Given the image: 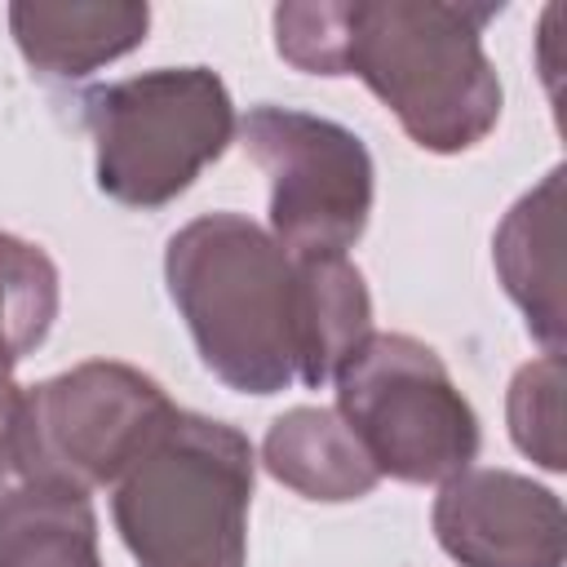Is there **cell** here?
<instances>
[{"instance_id": "cell-1", "label": "cell", "mask_w": 567, "mask_h": 567, "mask_svg": "<svg viewBox=\"0 0 567 567\" xmlns=\"http://www.w3.org/2000/svg\"><path fill=\"white\" fill-rule=\"evenodd\" d=\"M164 279L204 368L239 394H279L301 363L297 257L244 213H204L164 248Z\"/></svg>"}, {"instance_id": "cell-2", "label": "cell", "mask_w": 567, "mask_h": 567, "mask_svg": "<svg viewBox=\"0 0 567 567\" xmlns=\"http://www.w3.org/2000/svg\"><path fill=\"white\" fill-rule=\"evenodd\" d=\"M501 4L350 0L346 75H359L434 155L478 146L501 120V80L483 49Z\"/></svg>"}, {"instance_id": "cell-3", "label": "cell", "mask_w": 567, "mask_h": 567, "mask_svg": "<svg viewBox=\"0 0 567 567\" xmlns=\"http://www.w3.org/2000/svg\"><path fill=\"white\" fill-rule=\"evenodd\" d=\"M252 474L248 434L177 408L115 478V532L137 567H244Z\"/></svg>"}, {"instance_id": "cell-4", "label": "cell", "mask_w": 567, "mask_h": 567, "mask_svg": "<svg viewBox=\"0 0 567 567\" xmlns=\"http://www.w3.org/2000/svg\"><path fill=\"white\" fill-rule=\"evenodd\" d=\"M93 173L124 208L173 204L235 137V102L208 66H159L84 97Z\"/></svg>"}, {"instance_id": "cell-5", "label": "cell", "mask_w": 567, "mask_h": 567, "mask_svg": "<svg viewBox=\"0 0 567 567\" xmlns=\"http://www.w3.org/2000/svg\"><path fill=\"white\" fill-rule=\"evenodd\" d=\"M332 381L337 416L377 474L447 483L478 456V416L434 346L408 332H368Z\"/></svg>"}, {"instance_id": "cell-6", "label": "cell", "mask_w": 567, "mask_h": 567, "mask_svg": "<svg viewBox=\"0 0 567 567\" xmlns=\"http://www.w3.org/2000/svg\"><path fill=\"white\" fill-rule=\"evenodd\" d=\"M270 182V235L292 257H346L372 213V155L337 120L261 102L239 124Z\"/></svg>"}, {"instance_id": "cell-7", "label": "cell", "mask_w": 567, "mask_h": 567, "mask_svg": "<svg viewBox=\"0 0 567 567\" xmlns=\"http://www.w3.org/2000/svg\"><path fill=\"white\" fill-rule=\"evenodd\" d=\"M173 412L177 408L164 385L142 368L89 359L40 385H27L13 416L58 478L93 492L115 487V478Z\"/></svg>"}, {"instance_id": "cell-8", "label": "cell", "mask_w": 567, "mask_h": 567, "mask_svg": "<svg viewBox=\"0 0 567 567\" xmlns=\"http://www.w3.org/2000/svg\"><path fill=\"white\" fill-rule=\"evenodd\" d=\"M434 536L461 567H563V501L514 470H461L434 496Z\"/></svg>"}, {"instance_id": "cell-9", "label": "cell", "mask_w": 567, "mask_h": 567, "mask_svg": "<svg viewBox=\"0 0 567 567\" xmlns=\"http://www.w3.org/2000/svg\"><path fill=\"white\" fill-rule=\"evenodd\" d=\"M0 567H102L89 492L40 461L18 416L0 430Z\"/></svg>"}, {"instance_id": "cell-10", "label": "cell", "mask_w": 567, "mask_h": 567, "mask_svg": "<svg viewBox=\"0 0 567 567\" xmlns=\"http://www.w3.org/2000/svg\"><path fill=\"white\" fill-rule=\"evenodd\" d=\"M563 164L540 177L496 226L492 261L523 310L527 332L545 346V354H563L567 306H563Z\"/></svg>"}, {"instance_id": "cell-11", "label": "cell", "mask_w": 567, "mask_h": 567, "mask_svg": "<svg viewBox=\"0 0 567 567\" xmlns=\"http://www.w3.org/2000/svg\"><path fill=\"white\" fill-rule=\"evenodd\" d=\"M18 53L49 80H80L133 53L151 31L137 0H18L9 4Z\"/></svg>"}, {"instance_id": "cell-12", "label": "cell", "mask_w": 567, "mask_h": 567, "mask_svg": "<svg viewBox=\"0 0 567 567\" xmlns=\"http://www.w3.org/2000/svg\"><path fill=\"white\" fill-rule=\"evenodd\" d=\"M261 465L297 496L323 505L359 501L381 478L363 443L332 408H288L275 416L261 443Z\"/></svg>"}, {"instance_id": "cell-13", "label": "cell", "mask_w": 567, "mask_h": 567, "mask_svg": "<svg viewBox=\"0 0 567 567\" xmlns=\"http://www.w3.org/2000/svg\"><path fill=\"white\" fill-rule=\"evenodd\" d=\"M301 284V363L297 381L319 390L337 377L346 354L372 332V297L354 261L297 257Z\"/></svg>"}, {"instance_id": "cell-14", "label": "cell", "mask_w": 567, "mask_h": 567, "mask_svg": "<svg viewBox=\"0 0 567 567\" xmlns=\"http://www.w3.org/2000/svg\"><path fill=\"white\" fill-rule=\"evenodd\" d=\"M58 319V266L53 257L0 230V337L18 354V363L49 337Z\"/></svg>"}, {"instance_id": "cell-15", "label": "cell", "mask_w": 567, "mask_h": 567, "mask_svg": "<svg viewBox=\"0 0 567 567\" xmlns=\"http://www.w3.org/2000/svg\"><path fill=\"white\" fill-rule=\"evenodd\" d=\"M563 385L567 368L563 354H540L523 363L505 394V421L509 439L523 456H532L540 470L563 474L567 470V443H563Z\"/></svg>"}, {"instance_id": "cell-16", "label": "cell", "mask_w": 567, "mask_h": 567, "mask_svg": "<svg viewBox=\"0 0 567 567\" xmlns=\"http://www.w3.org/2000/svg\"><path fill=\"white\" fill-rule=\"evenodd\" d=\"M350 0H292L275 9V49L306 75H346Z\"/></svg>"}, {"instance_id": "cell-17", "label": "cell", "mask_w": 567, "mask_h": 567, "mask_svg": "<svg viewBox=\"0 0 567 567\" xmlns=\"http://www.w3.org/2000/svg\"><path fill=\"white\" fill-rule=\"evenodd\" d=\"M13 368H18V354L4 346V337H0V430L9 425V416H13V408H18V399H22V390L13 385Z\"/></svg>"}]
</instances>
